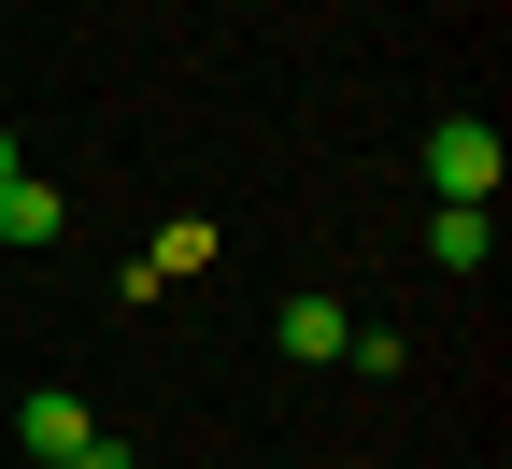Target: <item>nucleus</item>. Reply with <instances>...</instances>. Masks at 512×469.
I'll use <instances>...</instances> for the list:
<instances>
[{
    "label": "nucleus",
    "instance_id": "1",
    "mask_svg": "<svg viewBox=\"0 0 512 469\" xmlns=\"http://www.w3.org/2000/svg\"><path fill=\"white\" fill-rule=\"evenodd\" d=\"M427 185H441V199H484V214H498V128H484V114L427 128Z\"/></svg>",
    "mask_w": 512,
    "mask_h": 469
},
{
    "label": "nucleus",
    "instance_id": "7",
    "mask_svg": "<svg viewBox=\"0 0 512 469\" xmlns=\"http://www.w3.org/2000/svg\"><path fill=\"white\" fill-rule=\"evenodd\" d=\"M57 469H143V455H128V441H86V455H57Z\"/></svg>",
    "mask_w": 512,
    "mask_h": 469
},
{
    "label": "nucleus",
    "instance_id": "3",
    "mask_svg": "<svg viewBox=\"0 0 512 469\" xmlns=\"http://www.w3.org/2000/svg\"><path fill=\"white\" fill-rule=\"evenodd\" d=\"M427 256H441V271H484V256H498V214H484V199H441V214H427Z\"/></svg>",
    "mask_w": 512,
    "mask_h": 469
},
{
    "label": "nucleus",
    "instance_id": "5",
    "mask_svg": "<svg viewBox=\"0 0 512 469\" xmlns=\"http://www.w3.org/2000/svg\"><path fill=\"white\" fill-rule=\"evenodd\" d=\"M0 242H57V185L43 171H0Z\"/></svg>",
    "mask_w": 512,
    "mask_h": 469
},
{
    "label": "nucleus",
    "instance_id": "4",
    "mask_svg": "<svg viewBox=\"0 0 512 469\" xmlns=\"http://www.w3.org/2000/svg\"><path fill=\"white\" fill-rule=\"evenodd\" d=\"M271 342H285V356H356V313H342V299H285Z\"/></svg>",
    "mask_w": 512,
    "mask_h": 469
},
{
    "label": "nucleus",
    "instance_id": "2",
    "mask_svg": "<svg viewBox=\"0 0 512 469\" xmlns=\"http://www.w3.org/2000/svg\"><path fill=\"white\" fill-rule=\"evenodd\" d=\"M15 441H29V469H57V455H86L100 427H86V398H57V384H29V413H15Z\"/></svg>",
    "mask_w": 512,
    "mask_h": 469
},
{
    "label": "nucleus",
    "instance_id": "8",
    "mask_svg": "<svg viewBox=\"0 0 512 469\" xmlns=\"http://www.w3.org/2000/svg\"><path fill=\"white\" fill-rule=\"evenodd\" d=\"M0 171H15V128H0Z\"/></svg>",
    "mask_w": 512,
    "mask_h": 469
},
{
    "label": "nucleus",
    "instance_id": "6",
    "mask_svg": "<svg viewBox=\"0 0 512 469\" xmlns=\"http://www.w3.org/2000/svg\"><path fill=\"white\" fill-rule=\"evenodd\" d=\"M200 256H214V228L185 214V228H157V256H143V285H171V271H200Z\"/></svg>",
    "mask_w": 512,
    "mask_h": 469
}]
</instances>
